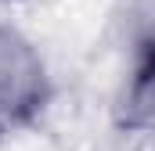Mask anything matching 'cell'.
Wrapping results in <instances>:
<instances>
[{
	"label": "cell",
	"instance_id": "6da1fadb",
	"mask_svg": "<svg viewBox=\"0 0 155 151\" xmlns=\"http://www.w3.org/2000/svg\"><path fill=\"white\" fill-rule=\"evenodd\" d=\"M51 97L40 50L15 29L0 25V133L29 126Z\"/></svg>",
	"mask_w": 155,
	"mask_h": 151
},
{
	"label": "cell",
	"instance_id": "7a4b0ae2",
	"mask_svg": "<svg viewBox=\"0 0 155 151\" xmlns=\"http://www.w3.org/2000/svg\"><path fill=\"white\" fill-rule=\"evenodd\" d=\"M116 122L123 133H155V11L130 40V61L116 97Z\"/></svg>",
	"mask_w": 155,
	"mask_h": 151
}]
</instances>
